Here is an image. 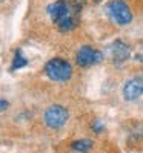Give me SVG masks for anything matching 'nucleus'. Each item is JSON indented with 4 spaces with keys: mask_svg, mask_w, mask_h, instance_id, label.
I'll return each mask as SVG.
<instances>
[{
    "mask_svg": "<svg viewBox=\"0 0 143 153\" xmlns=\"http://www.w3.org/2000/svg\"><path fill=\"white\" fill-rule=\"evenodd\" d=\"M75 60H77V65L79 66L88 68V66H93V65L100 63L103 60V54L99 49H94L91 46H82L79 51H77Z\"/></svg>",
    "mask_w": 143,
    "mask_h": 153,
    "instance_id": "nucleus-5",
    "label": "nucleus"
},
{
    "mask_svg": "<svg viewBox=\"0 0 143 153\" xmlns=\"http://www.w3.org/2000/svg\"><path fill=\"white\" fill-rule=\"evenodd\" d=\"M111 52H112V58L115 63H123L129 58V55H131V51H129V48L123 43V42H115L112 46H111Z\"/></svg>",
    "mask_w": 143,
    "mask_h": 153,
    "instance_id": "nucleus-7",
    "label": "nucleus"
},
{
    "mask_svg": "<svg viewBox=\"0 0 143 153\" xmlns=\"http://www.w3.org/2000/svg\"><path fill=\"white\" fill-rule=\"evenodd\" d=\"M82 6H83L82 2H65V0H59V2H54L48 6V14L56 23H59L63 19L71 17L72 12H80Z\"/></svg>",
    "mask_w": 143,
    "mask_h": 153,
    "instance_id": "nucleus-2",
    "label": "nucleus"
},
{
    "mask_svg": "<svg viewBox=\"0 0 143 153\" xmlns=\"http://www.w3.org/2000/svg\"><path fill=\"white\" fill-rule=\"evenodd\" d=\"M8 101L6 100H0V112H3V110H6L8 109Z\"/></svg>",
    "mask_w": 143,
    "mask_h": 153,
    "instance_id": "nucleus-12",
    "label": "nucleus"
},
{
    "mask_svg": "<svg viewBox=\"0 0 143 153\" xmlns=\"http://www.w3.org/2000/svg\"><path fill=\"white\" fill-rule=\"evenodd\" d=\"M57 25H59V29H60V31H71V29H74V28L77 26V19H75L74 16H71V17L63 19V20L59 22Z\"/></svg>",
    "mask_w": 143,
    "mask_h": 153,
    "instance_id": "nucleus-10",
    "label": "nucleus"
},
{
    "mask_svg": "<svg viewBox=\"0 0 143 153\" xmlns=\"http://www.w3.org/2000/svg\"><path fill=\"white\" fill-rule=\"evenodd\" d=\"M143 95V78L141 76H134L128 80L123 87V97L126 101H134L138 97Z\"/></svg>",
    "mask_w": 143,
    "mask_h": 153,
    "instance_id": "nucleus-6",
    "label": "nucleus"
},
{
    "mask_svg": "<svg viewBox=\"0 0 143 153\" xmlns=\"http://www.w3.org/2000/svg\"><path fill=\"white\" fill-rule=\"evenodd\" d=\"M93 130H94L96 133H100V132L103 130V123H102L100 120H97V121L93 123Z\"/></svg>",
    "mask_w": 143,
    "mask_h": 153,
    "instance_id": "nucleus-11",
    "label": "nucleus"
},
{
    "mask_svg": "<svg viewBox=\"0 0 143 153\" xmlns=\"http://www.w3.org/2000/svg\"><path fill=\"white\" fill-rule=\"evenodd\" d=\"M71 149L75 150V152L85 153V152H88V150L93 149V141H91V139H79V141H74V143L71 144Z\"/></svg>",
    "mask_w": 143,
    "mask_h": 153,
    "instance_id": "nucleus-8",
    "label": "nucleus"
},
{
    "mask_svg": "<svg viewBox=\"0 0 143 153\" xmlns=\"http://www.w3.org/2000/svg\"><path fill=\"white\" fill-rule=\"evenodd\" d=\"M26 65H28V60L23 57L22 51L19 49L17 52H16V55H14V60H12V66H11V71H16V69H22V68H25Z\"/></svg>",
    "mask_w": 143,
    "mask_h": 153,
    "instance_id": "nucleus-9",
    "label": "nucleus"
},
{
    "mask_svg": "<svg viewBox=\"0 0 143 153\" xmlns=\"http://www.w3.org/2000/svg\"><path fill=\"white\" fill-rule=\"evenodd\" d=\"M94 2H100V0H94Z\"/></svg>",
    "mask_w": 143,
    "mask_h": 153,
    "instance_id": "nucleus-13",
    "label": "nucleus"
},
{
    "mask_svg": "<svg viewBox=\"0 0 143 153\" xmlns=\"http://www.w3.org/2000/svg\"><path fill=\"white\" fill-rule=\"evenodd\" d=\"M108 14L111 16V19L119 23V25H128L132 20V14L129 11L128 5L123 0H112L111 3H108Z\"/></svg>",
    "mask_w": 143,
    "mask_h": 153,
    "instance_id": "nucleus-4",
    "label": "nucleus"
},
{
    "mask_svg": "<svg viewBox=\"0 0 143 153\" xmlns=\"http://www.w3.org/2000/svg\"><path fill=\"white\" fill-rule=\"evenodd\" d=\"M0 2H2V0H0Z\"/></svg>",
    "mask_w": 143,
    "mask_h": 153,
    "instance_id": "nucleus-14",
    "label": "nucleus"
},
{
    "mask_svg": "<svg viewBox=\"0 0 143 153\" xmlns=\"http://www.w3.org/2000/svg\"><path fill=\"white\" fill-rule=\"evenodd\" d=\"M68 117H69V113L63 106H51L46 109L43 120H45V124L51 127V129H60V127L66 124Z\"/></svg>",
    "mask_w": 143,
    "mask_h": 153,
    "instance_id": "nucleus-3",
    "label": "nucleus"
},
{
    "mask_svg": "<svg viewBox=\"0 0 143 153\" xmlns=\"http://www.w3.org/2000/svg\"><path fill=\"white\" fill-rule=\"evenodd\" d=\"M45 74L53 81H68L72 75V66L63 58H53L45 65Z\"/></svg>",
    "mask_w": 143,
    "mask_h": 153,
    "instance_id": "nucleus-1",
    "label": "nucleus"
}]
</instances>
